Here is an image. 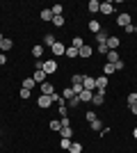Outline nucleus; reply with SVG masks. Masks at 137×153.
Here are the masks:
<instances>
[{
	"label": "nucleus",
	"instance_id": "nucleus-24",
	"mask_svg": "<svg viewBox=\"0 0 137 153\" xmlns=\"http://www.w3.org/2000/svg\"><path fill=\"white\" fill-rule=\"evenodd\" d=\"M39 16H41V21H53V19H55L50 9H41V14H39Z\"/></svg>",
	"mask_w": 137,
	"mask_h": 153
},
{
	"label": "nucleus",
	"instance_id": "nucleus-1",
	"mask_svg": "<svg viewBox=\"0 0 137 153\" xmlns=\"http://www.w3.org/2000/svg\"><path fill=\"white\" fill-rule=\"evenodd\" d=\"M82 87H85L87 91H96V78H91V76H82Z\"/></svg>",
	"mask_w": 137,
	"mask_h": 153
},
{
	"label": "nucleus",
	"instance_id": "nucleus-44",
	"mask_svg": "<svg viewBox=\"0 0 137 153\" xmlns=\"http://www.w3.org/2000/svg\"><path fill=\"white\" fill-rule=\"evenodd\" d=\"M133 137H135V140H137V128H135V130H133Z\"/></svg>",
	"mask_w": 137,
	"mask_h": 153
},
{
	"label": "nucleus",
	"instance_id": "nucleus-20",
	"mask_svg": "<svg viewBox=\"0 0 137 153\" xmlns=\"http://www.w3.org/2000/svg\"><path fill=\"white\" fill-rule=\"evenodd\" d=\"M119 59H121V57H119L117 51H110V53H107V62H110V64H117Z\"/></svg>",
	"mask_w": 137,
	"mask_h": 153
},
{
	"label": "nucleus",
	"instance_id": "nucleus-40",
	"mask_svg": "<svg viewBox=\"0 0 137 153\" xmlns=\"http://www.w3.org/2000/svg\"><path fill=\"white\" fill-rule=\"evenodd\" d=\"M21 98H30V89H21Z\"/></svg>",
	"mask_w": 137,
	"mask_h": 153
},
{
	"label": "nucleus",
	"instance_id": "nucleus-43",
	"mask_svg": "<svg viewBox=\"0 0 137 153\" xmlns=\"http://www.w3.org/2000/svg\"><path fill=\"white\" fill-rule=\"evenodd\" d=\"M130 114H137V105H130Z\"/></svg>",
	"mask_w": 137,
	"mask_h": 153
},
{
	"label": "nucleus",
	"instance_id": "nucleus-25",
	"mask_svg": "<svg viewBox=\"0 0 137 153\" xmlns=\"http://www.w3.org/2000/svg\"><path fill=\"white\" fill-rule=\"evenodd\" d=\"M50 12H53V16H62V14H64V7L62 5H53Z\"/></svg>",
	"mask_w": 137,
	"mask_h": 153
},
{
	"label": "nucleus",
	"instance_id": "nucleus-45",
	"mask_svg": "<svg viewBox=\"0 0 137 153\" xmlns=\"http://www.w3.org/2000/svg\"><path fill=\"white\" fill-rule=\"evenodd\" d=\"M2 39H5V37H2V32H0V41H2Z\"/></svg>",
	"mask_w": 137,
	"mask_h": 153
},
{
	"label": "nucleus",
	"instance_id": "nucleus-29",
	"mask_svg": "<svg viewBox=\"0 0 137 153\" xmlns=\"http://www.w3.org/2000/svg\"><path fill=\"white\" fill-rule=\"evenodd\" d=\"M82 89H85V87H82V82H71V91H73L76 96H78Z\"/></svg>",
	"mask_w": 137,
	"mask_h": 153
},
{
	"label": "nucleus",
	"instance_id": "nucleus-38",
	"mask_svg": "<svg viewBox=\"0 0 137 153\" xmlns=\"http://www.w3.org/2000/svg\"><path fill=\"white\" fill-rule=\"evenodd\" d=\"M71 82H82V73H76V76L71 78Z\"/></svg>",
	"mask_w": 137,
	"mask_h": 153
},
{
	"label": "nucleus",
	"instance_id": "nucleus-5",
	"mask_svg": "<svg viewBox=\"0 0 137 153\" xmlns=\"http://www.w3.org/2000/svg\"><path fill=\"white\" fill-rule=\"evenodd\" d=\"M39 87H41V94H46V96H53V94H55V87H53V82H48V80L41 82Z\"/></svg>",
	"mask_w": 137,
	"mask_h": 153
},
{
	"label": "nucleus",
	"instance_id": "nucleus-10",
	"mask_svg": "<svg viewBox=\"0 0 137 153\" xmlns=\"http://www.w3.org/2000/svg\"><path fill=\"white\" fill-rule=\"evenodd\" d=\"M78 98H80V103H89L91 98H94V91H87V89H82L78 94Z\"/></svg>",
	"mask_w": 137,
	"mask_h": 153
},
{
	"label": "nucleus",
	"instance_id": "nucleus-19",
	"mask_svg": "<svg viewBox=\"0 0 137 153\" xmlns=\"http://www.w3.org/2000/svg\"><path fill=\"white\" fill-rule=\"evenodd\" d=\"M87 27H89V30L96 34V32H101V27H103V25H101L98 21H89V23H87Z\"/></svg>",
	"mask_w": 137,
	"mask_h": 153
},
{
	"label": "nucleus",
	"instance_id": "nucleus-11",
	"mask_svg": "<svg viewBox=\"0 0 137 153\" xmlns=\"http://www.w3.org/2000/svg\"><path fill=\"white\" fill-rule=\"evenodd\" d=\"M12 48H14L12 39H2V41H0V53H7V51H12Z\"/></svg>",
	"mask_w": 137,
	"mask_h": 153
},
{
	"label": "nucleus",
	"instance_id": "nucleus-3",
	"mask_svg": "<svg viewBox=\"0 0 137 153\" xmlns=\"http://www.w3.org/2000/svg\"><path fill=\"white\" fill-rule=\"evenodd\" d=\"M117 25L119 27H128V25H130V14H119V16H117Z\"/></svg>",
	"mask_w": 137,
	"mask_h": 153
},
{
	"label": "nucleus",
	"instance_id": "nucleus-37",
	"mask_svg": "<svg viewBox=\"0 0 137 153\" xmlns=\"http://www.w3.org/2000/svg\"><path fill=\"white\" fill-rule=\"evenodd\" d=\"M59 123H62V128L71 126V121H69V117H62V119H59Z\"/></svg>",
	"mask_w": 137,
	"mask_h": 153
},
{
	"label": "nucleus",
	"instance_id": "nucleus-39",
	"mask_svg": "<svg viewBox=\"0 0 137 153\" xmlns=\"http://www.w3.org/2000/svg\"><path fill=\"white\" fill-rule=\"evenodd\" d=\"M87 119H89V123H91L94 119H98V117H96V112H87Z\"/></svg>",
	"mask_w": 137,
	"mask_h": 153
},
{
	"label": "nucleus",
	"instance_id": "nucleus-26",
	"mask_svg": "<svg viewBox=\"0 0 137 153\" xmlns=\"http://www.w3.org/2000/svg\"><path fill=\"white\" fill-rule=\"evenodd\" d=\"M96 44H107V34H105L103 30L96 32Z\"/></svg>",
	"mask_w": 137,
	"mask_h": 153
},
{
	"label": "nucleus",
	"instance_id": "nucleus-31",
	"mask_svg": "<svg viewBox=\"0 0 137 153\" xmlns=\"http://www.w3.org/2000/svg\"><path fill=\"white\" fill-rule=\"evenodd\" d=\"M130 105H137V91H130V94H128V108H130Z\"/></svg>",
	"mask_w": 137,
	"mask_h": 153
},
{
	"label": "nucleus",
	"instance_id": "nucleus-33",
	"mask_svg": "<svg viewBox=\"0 0 137 153\" xmlns=\"http://www.w3.org/2000/svg\"><path fill=\"white\" fill-rule=\"evenodd\" d=\"M96 51L101 53V55H107V53H110V48H107V44H98V46H96Z\"/></svg>",
	"mask_w": 137,
	"mask_h": 153
},
{
	"label": "nucleus",
	"instance_id": "nucleus-7",
	"mask_svg": "<svg viewBox=\"0 0 137 153\" xmlns=\"http://www.w3.org/2000/svg\"><path fill=\"white\" fill-rule=\"evenodd\" d=\"M91 53H94V48L85 44V46H82V48L78 51V57H85V59H89V57H91Z\"/></svg>",
	"mask_w": 137,
	"mask_h": 153
},
{
	"label": "nucleus",
	"instance_id": "nucleus-34",
	"mask_svg": "<svg viewBox=\"0 0 137 153\" xmlns=\"http://www.w3.org/2000/svg\"><path fill=\"white\" fill-rule=\"evenodd\" d=\"M50 130H55V133H59V130H62V123H59V119L50 121Z\"/></svg>",
	"mask_w": 137,
	"mask_h": 153
},
{
	"label": "nucleus",
	"instance_id": "nucleus-30",
	"mask_svg": "<svg viewBox=\"0 0 137 153\" xmlns=\"http://www.w3.org/2000/svg\"><path fill=\"white\" fill-rule=\"evenodd\" d=\"M59 135H62V137H66V140H71V135H73L71 126H66V128H62V130H59Z\"/></svg>",
	"mask_w": 137,
	"mask_h": 153
},
{
	"label": "nucleus",
	"instance_id": "nucleus-14",
	"mask_svg": "<svg viewBox=\"0 0 137 153\" xmlns=\"http://www.w3.org/2000/svg\"><path fill=\"white\" fill-rule=\"evenodd\" d=\"M98 9H101V2H98V0H89V2H87V12L96 14Z\"/></svg>",
	"mask_w": 137,
	"mask_h": 153
},
{
	"label": "nucleus",
	"instance_id": "nucleus-8",
	"mask_svg": "<svg viewBox=\"0 0 137 153\" xmlns=\"http://www.w3.org/2000/svg\"><path fill=\"white\" fill-rule=\"evenodd\" d=\"M91 103H94V105H103V103H105V91H94Z\"/></svg>",
	"mask_w": 137,
	"mask_h": 153
},
{
	"label": "nucleus",
	"instance_id": "nucleus-23",
	"mask_svg": "<svg viewBox=\"0 0 137 153\" xmlns=\"http://www.w3.org/2000/svg\"><path fill=\"white\" fill-rule=\"evenodd\" d=\"M44 44H46V46H48V48H53V46L57 44V39L53 37V34H46V37H44Z\"/></svg>",
	"mask_w": 137,
	"mask_h": 153
},
{
	"label": "nucleus",
	"instance_id": "nucleus-2",
	"mask_svg": "<svg viewBox=\"0 0 137 153\" xmlns=\"http://www.w3.org/2000/svg\"><path fill=\"white\" fill-rule=\"evenodd\" d=\"M37 105H39L41 110L50 108V105H53V96H46V94H41L39 98H37Z\"/></svg>",
	"mask_w": 137,
	"mask_h": 153
},
{
	"label": "nucleus",
	"instance_id": "nucleus-32",
	"mask_svg": "<svg viewBox=\"0 0 137 153\" xmlns=\"http://www.w3.org/2000/svg\"><path fill=\"white\" fill-rule=\"evenodd\" d=\"M53 25L55 27H64V16H55V19H53Z\"/></svg>",
	"mask_w": 137,
	"mask_h": 153
},
{
	"label": "nucleus",
	"instance_id": "nucleus-16",
	"mask_svg": "<svg viewBox=\"0 0 137 153\" xmlns=\"http://www.w3.org/2000/svg\"><path fill=\"white\" fill-rule=\"evenodd\" d=\"M114 71H117V69H114V64H110V62H105V64H103V76H105V78L112 76Z\"/></svg>",
	"mask_w": 137,
	"mask_h": 153
},
{
	"label": "nucleus",
	"instance_id": "nucleus-35",
	"mask_svg": "<svg viewBox=\"0 0 137 153\" xmlns=\"http://www.w3.org/2000/svg\"><path fill=\"white\" fill-rule=\"evenodd\" d=\"M59 146L64 149V151H69V146H71V140H66V137H62V142H59Z\"/></svg>",
	"mask_w": 137,
	"mask_h": 153
},
{
	"label": "nucleus",
	"instance_id": "nucleus-17",
	"mask_svg": "<svg viewBox=\"0 0 137 153\" xmlns=\"http://www.w3.org/2000/svg\"><path fill=\"white\" fill-rule=\"evenodd\" d=\"M69 59H76L78 57V48H73V46H66V53H64Z\"/></svg>",
	"mask_w": 137,
	"mask_h": 153
},
{
	"label": "nucleus",
	"instance_id": "nucleus-47",
	"mask_svg": "<svg viewBox=\"0 0 137 153\" xmlns=\"http://www.w3.org/2000/svg\"><path fill=\"white\" fill-rule=\"evenodd\" d=\"M0 146H2V144H0Z\"/></svg>",
	"mask_w": 137,
	"mask_h": 153
},
{
	"label": "nucleus",
	"instance_id": "nucleus-4",
	"mask_svg": "<svg viewBox=\"0 0 137 153\" xmlns=\"http://www.w3.org/2000/svg\"><path fill=\"white\" fill-rule=\"evenodd\" d=\"M55 71H57V62H55V59L44 62V73H46V76H50V73H55Z\"/></svg>",
	"mask_w": 137,
	"mask_h": 153
},
{
	"label": "nucleus",
	"instance_id": "nucleus-15",
	"mask_svg": "<svg viewBox=\"0 0 137 153\" xmlns=\"http://www.w3.org/2000/svg\"><path fill=\"white\" fill-rule=\"evenodd\" d=\"M41 55H44V46H41V44H34L32 46V57L41 59Z\"/></svg>",
	"mask_w": 137,
	"mask_h": 153
},
{
	"label": "nucleus",
	"instance_id": "nucleus-41",
	"mask_svg": "<svg viewBox=\"0 0 137 153\" xmlns=\"http://www.w3.org/2000/svg\"><path fill=\"white\" fill-rule=\"evenodd\" d=\"M59 117H66V105H59Z\"/></svg>",
	"mask_w": 137,
	"mask_h": 153
},
{
	"label": "nucleus",
	"instance_id": "nucleus-42",
	"mask_svg": "<svg viewBox=\"0 0 137 153\" xmlns=\"http://www.w3.org/2000/svg\"><path fill=\"white\" fill-rule=\"evenodd\" d=\"M2 64H7V57H5V53H0V66Z\"/></svg>",
	"mask_w": 137,
	"mask_h": 153
},
{
	"label": "nucleus",
	"instance_id": "nucleus-6",
	"mask_svg": "<svg viewBox=\"0 0 137 153\" xmlns=\"http://www.w3.org/2000/svg\"><path fill=\"white\" fill-rule=\"evenodd\" d=\"M50 51H53V55H55V57H59V55H64V53H66V46L62 44V41H57V44L53 46Z\"/></svg>",
	"mask_w": 137,
	"mask_h": 153
},
{
	"label": "nucleus",
	"instance_id": "nucleus-21",
	"mask_svg": "<svg viewBox=\"0 0 137 153\" xmlns=\"http://www.w3.org/2000/svg\"><path fill=\"white\" fill-rule=\"evenodd\" d=\"M69 153H82V144H80V142H71Z\"/></svg>",
	"mask_w": 137,
	"mask_h": 153
},
{
	"label": "nucleus",
	"instance_id": "nucleus-12",
	"mask_svg": "<svg viewBox=\"0 0 137 153\" xmlns=\"http://www.w3.org/2000/svg\"><path fill=\"white\" fill-rule=\"evenodd\" d=\"M98 12L107 16V14H112V12H114V5H112V2H101V9H98Z\"/></svg>",
	"mask_w": 137,
	"mask_h": 153
},
{
	"label": "nucleus",
	"instance_id": "nucleus-18",
	"mask_svg": "<svg viewBox=\"0 0 137 153\" xmlns=\"http://www.w3.org/2000/svg\"><path fill=\"white\" fill-rule=\"evenodd\" d=\"M32 78H34V82H39V85H41V82H46V78H48V76H46L44 71H34V76H32Z\"/></svg>",
	"mask_w": 137,
	"mask_h": 153
},
{
	"label": "nucleus",
	"instance_id": "nucleus-9",
	"mask_svg": "<svg viewBox=\"0 0 137 153\" xmlns=\"http://www.w3.org/2000/svg\"><path fill=\"white\" fill-rule=\"evenodd\" d=\"M105 87H107V78H105V76H98L96 78V91H105Z\"/></svg>",
	"mask_w": 137,
	"mask_h": 153
},
{
	"label": "nucleus",
	"instance_id": "nucleus-27",
	"mask_svg": "<svg viewBox=\"0 0 137 153\" xmlns=\"http://www.w3.org/2000/svg\"><path fill=\"white\" fill-rule=\"evenodd\" d=\"M34 78H25V80H23V89H34Z\"/></svg>",
	"mask_w": 137,
	"mask_h": 153
},
{
	"label": "nucleus",
	"instance_id": "nucleus-22",
	"mask_svg": "<svg viewBox=\"0 0 137 153\" xmlns=\"http://www.w3.org/2000/svg\"><path fill=\"white\" fill-rule=\"evenodd\" d=\"M91 130H94V133H101V130H103V121H101V119H94V121H91Z\"/></svg>",
	"mask_w": 137,
	"mask_h": 153
},
{
	"label": "nucleus",
	"instance_id": "nucleus-36",
	"mask_svg": "<svg viewBox=\"0 0 137 153\" xmlns=\"http://www.w3.org/2000/svg\"><path fill=\"white\" fill-rule=\"evenodd\" d=\"M78 103H80V98L73 96V98H69V108H78Z\"/></svg>",
	"mask_w": 137,
	"mask_h": 153
},
{
	"label": "nucleus",
	"instance_id": "nucleus-46",
	"mask_svg": "<svg viewBox=\"0 0 137 153\" xmlns=\"http://www.w3.org/2000/svg\"><path fill=\"white\" fill-rule=\"evenodd\" d=\"M135 32H137V25H135Z\"/></svg>",
	"mask_w": 137,
	"mask_h": 153
},
{
	"label": "nucleus",
	"instance_id": "nucleus-13",
	"mask_svg": "<svg viewBox=\"0 0 137 153\" xmlns=\"http://www.w3.org/2000/svg\"><path fill=\"white\" fill-rule=\"evenodd\" d=\"M119 46H121L119 37H107V48H110V51H117Z\"/></svg>",
	"mask_w": 137,
	"mask_h": 153
},
{
	"label": "nucleus",
	"instance_id": "nucleus-28",
	"mask_svg": "<svg viewBox=\"0 0 137 153\" xmlns=\"http://www.w3.org/2000/svg\"><path fill=\"white\" fill-rule=\"evenodd\" d=\"M71 46H73V48H78V51H80V48H82V46H85V41H82V37H73Z\"/></svg>",
	"mask_w": 137,
	"mask_h": 153
}]
</instances>
